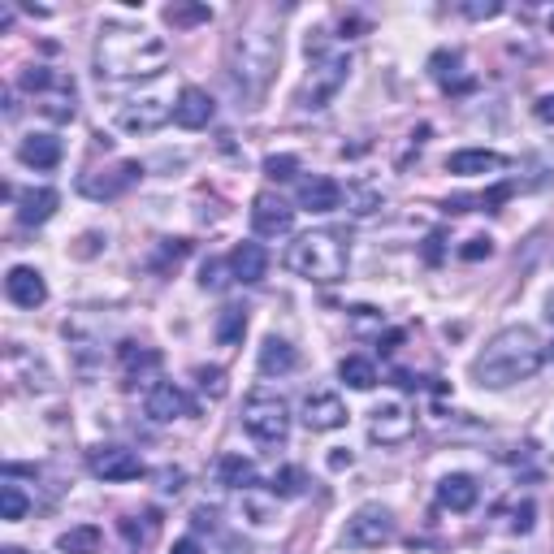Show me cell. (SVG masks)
<instances>
[{
	"instance_id": "obj_10",
	"label": "cell",
	"mask_w": 554,
	"mask_h": 554,
	"mask_svg": "<svg viewBox=\"0 0 554 554\" xmlns=\"http://www.w3.org/2000/svg\"><path fill=\"white\" fill-rule=\"evenodd\" d=\"M143 174L139 161H122L117 169H96V174H83L78 178V191L87 195V200H117L126 187H135Z\"/></svg>"
},
{
	"instance_id": "obj_2",
	"label": "cell",
	"mask_w": 554,
	"mask_h": 554,
	"mask_svg": "<svg viewBox=\"0 0 554 554\" xmlns=\"http://www.w3.org/2000/svg\"><path fill=\"white\" fill-rule=\"evenodd\" d=\"M542 360H546V351L533 329L511 325L485 342V351L477 355V364H472V377L490 390H507V386H516V381H529L537 368H542Z\"/></svg>"
},
{
	"instance_id": "obj_29",
	"label": "cell",
	"mask_w": 554,
	"mask_h": 554,
	"mask_svg": "<svg viewBox=\"0 0 554 554\" xmlns=\"http://www.w3.org/2000/svg\"><path fill=\"white\" fill-rule=\"evenodd\" d=\"M459 65H464V61H459V52H433L429 70H433V78H438L446 91H464L468 83L459 78Z\"/></svg>"
},
{
	"instance_id": "obj_32",
	"label": "cell",
	"mask_w": 554,
	"mask_h": 554,
	"mask_svg": "<svg viewBox=\"0 0 554 554\" xmlns=\"http://www.w3.org/2000/svg\"><path fill=\"white\" fill-rule=\"evenodd\" d=\"M26 507H31V503H26V494L18 490V485H0V520H22L26 516Z\"/></svg>"
},
{
	"instance_id": "obj_19",
	"label": "cell",
	"mask_w": 554,
	"mask_h": 554,
	"mask_svg": "<svg viewBox=\"0 0 554 554\" xmlns=\"http://www.w3.org/2000/svg\"><path fill=\"white\" fill-rule=\"evenodd\" d=\"M498 169H507V156H498V152H485V148H464V152L446 156V174H459V178L498 174Z\"/></svg>"
},
{
	"instance_id": "obj_33",
	"label": "cell",
	"mask_w": 554,
	"mask_h": 554,
	"mask_svg": "<svg viewBox=\"0 0 554 554\" xmlns=\"http://www.w3.org/2000/svg\"><path fill=\"white\" fill-rule=\"evenodd\" d=\"M269 490H273L277 498H299V494H303V472H299V468H277L273 481H269Z\"/></svg>"
},
{
	"instance_id": "obj_27",
	"label": "cell",
	"mask_w": 554,
	"mask_h": 554,
	"mask_svg": "<svg viewBox=\"0 0 554 554\" xmlns=\"http://www.w3.org/2000/svg\"><path fill=\"white\" fill-rule=\"evenodd\" d=\"M217 472H221V485H230V490H252L256 485V464L243 455H226Z\"/></svg>"
},
{
	"instance_id": "obj_14",
	"label": "cell",
	"mask_w": 554,
	"mask_h": 554,
	"mask_svg": "<svg viewBox=\"0 0 554 554\" xmlns=\"http://www.w3.org/2000/svg\"><path fill=\"white\" fill-rule=\"evenodd\" d=\"M412 429H416V416L407 412L403 403H381L377 412H373V425H368V433H373V442L381 446H399L412 438Z\"/></svg>"
},
{
	"instance_id": "obj_30",
	"label": "cell",
	"mask_w": 554,
	"mask_h": 554,
	"mask_svg": "<svg viewBox=\"0 0 554 554\" xmlns=\"http://www.w3.org/2000/svg\"><path fill=\"white\" fill-rule=\"evenodd\" d=\"M243 334H247V312L243 308H221V316H217L221 347H234V342H243Z\"/></svg>"
},
{
	"instance_id": "obj_24",
	"label": "cell",
	"mask_w": 554,
	"mask_h": 554,
	"mask_svg": "<svg viewBox=\"0 0 554 554\" xmlns=\"http://www.w3.org/2000/svg\"><path fill=\"white\" fill-rule=\"evenodd\" d=\"M39 109H44L52 122H70V117H74V83H70V78L57 74V83L39 96Z\"/></svg>"
},
{
	"instance_id": "obj_18",
	"label": "cell",
	"mask_w": 554,
	"mask_h": 554,
	"mask_svg": "<svg viewBox=\"0 0 554 554\" xmlns=\"http://www.w3.org/2000/svg\"><path fill=\"white\" fill-rule=\"evenodd\" d=\"M230 273H234V282H243V286H256V282H265V273H269V252L260 243H239L230 252Z\"/></svg>"
},
{
	"instance_id": "obj_39",
	"label": "cell",
	"mask_w": 554,
	"mask_h": 554,
	"mask_svg": "<svg viewBox=\"0 0 554 554\" xmlns=\"http://www.w3.org/2000/svg\"><path fill=\"white\" fill-rule=\"evenodd\" d=\"M200 386H204V394H213V399H221L226 394V377H221V368H200Z\"/></svg>"
},
{
	"instance_id": "obj_11",
	"label": "cell",
	"mask_w": 554,
	"mask_h": 554,
	"mask_svg": "<svg viewBox=\"0 0 554 554\" xmlns=\"http://www.w3.org/2000/svg\"><path fill=\"white\" fill-rule=\"evenodd\" d=\"M290 226H295V208H290L282 195L260 191L252 200V230L260 239H277V234H290Z\"/></svg>"
},
{
	"instance_id": "obj_21",
	"label": "cell",
	"mask_w": 554,
	"mask_h": 554,
	"mask_svg": "<svg viewBox=\"0 0 554 554\" xmlns=\"http://www.w3.org/2000/svg\"><path fill=\"white\" fill-rule=\"evenodd\" d=\"M57 204H61V195L52 191V187L22 191L18 195V221H22V226H44V221L57 213Z\"/></svg>"
},
{
	"instance_id": "obj_5",
	"label": "cell",
	"mask_w": 554,
	"mask_h": 554,
	"mask_svg": "<svg viewBox=\"0 0 554 554\" xmlns=\"http://www.w3.org/2000/svg\"><path fill=\"white\" fill-rule=\"evenodd\" d=\"M308 57H312V70H308V78H303V87H299V109L316 113V109H325V104L338 96L342 83H347L351 57L342 48H316V52H308Z\"/></svg>"
},
{
	"instance_id": "obj_15",
	"label": "cell",
	"mask_w": 554,
	"mask_h": 554,
	"mask_svg": "<svg viewBox=\"0 0 554 554\" xmlns=\"http://www.w3.org/2000/svg\"><path fill=\"white\" fill-rule=\"evenodd\" d=\"M5 295H9V303H18V308H39V303L48 299V282L39 277V269L13 265L5 273Z\"/></svg>"
},
{
	"instance_id": "obj_28",
	"label": "cell",
	"mask_w": 554,
	"mask_h": 554,
	"mask_svg": "<svg viewBox=\"0 0 554 554\" xmlns=\"http://www.w3.org/2000/svg\"><path fill=\"white\" fill-rule=\"evenodd\" d=\"M338 377L347 381L351 390H373L377 386V368L364 360V355H347V360L338 364Z\"/></svg>"
},
{
	"instance_id": "obj_4",
	"label": "cell",
	"mask_w": 554,
	"mask_h": 554,
	"mask_svg": "<svg viewBox=\"0 0 554 554\" xmlns=\"http://www.w3.org/2000/svg\"><path fill=\"white\" fill-rule=\"evenodd\" d=\"M277 61H282V39L260 26H247L230 39V78L239 83L243 96H265V87L273 83Z\"/></svg>"
},
{
	"instance_id": "obj_46",
	"label": "cell",
	"mask_w": 554,
	"mask_h": 554,
	"mask_svg": "<svg viewBox=\"0 0 554 554\" xmlns=\"http://www.w3.org/2000/svg\"><path fill=\"white\" fill-rule=\"evenodd\" d=\"M550 316H554V308H550Z\"/></svg>"
},
{
	"instance_id": "obj_12",
	"label": "cell",
	"mask_w": 554,
	"mask_h": 554,
	"mask_svg": "<svg viewBox=\"0 0 554 554\" xmlns=\"http://www.w3.org/2000/svg\"><path fill=\"white\" fill-rule=\"evenodd\" d=\"M303 425L312 433H334L347 425V403H342L334 390H312L308 399H303Z\"/></svg>"
},
{
	"instance_id": "obj_20",
	"label": "cell",
	"mask_w": 554,
	"mask_h": 554,
	"mask_svg": "<svg viewBox=\"0 0 554 554\" xmlns=\"http://www.w3.org/2000/svg\"><path fill=\"white\" fill-rule=\"evenodd\" d=\"M477 498H481V490H477V481H472L468 472H451V477L438 481V503L446 511H472V507H477Z\"/></svg>"
},
{
	"instance_id": "obj_35",
	"label": "cell",
	"mask_w": 554,
	"mask_h": 554,
	"mask_svg": "<svg viewBox=\"0 0 554 554\" xmlns=\"http://www.w3.org/2000/svg\"><path fill=\"white\" fill-rule=\"evenodd\" d=\"M295 169H299V161H295V156H269V161H265V174H269L273 182H286V178H295Z\"/></svg>"
},
{
	"instance_id": "obj_41",
	"label": "cell",
	"mask_w": 554,
	"mask_h": 554,
	"mask_svg": "<svg viewBox=\"0 0 554 554\" xmlns=\"http://www.w3.org/2000/svg\"><path fill=\"white\" fill-rule=\"evenodd\" d=\"M156 481H161L165 494H178L182 485H187V472H182V468H161V472H156Z\"/></svg>"
},
{
	"instance_id": "obj_36",
	"label": "cell",
	"mask_w": 554,
	"mask_h": 554,
	"mask_svg": "<svg viewBox=\"0 0 554 554\" xmlns=\"http://www.w3.org/2000/svg\"><path fill=\"white\" fill-rule=\"evenodd\" d=\"M507 529H511V533H529V529H533V503H529V498L511 507V520H507Z\"/></svg>"
},
{
	"instance_id": "obj_22",
	"label": "cell",
	"mask_w": 554,
	"mask_h": 554,
	"mask_svg": "<svg viewBox=\"0 0 554 554\" xmlns=\"http://www.w3.org/2000/svg\"><path fill=\"white\" fill-rule=\"evenodd\" d=\"M18 156H22V165H31V169H57L61 165V139H52V135H26L18 143Z\"/></svg>"
},
{
	"instance_id": "obj_26",
	"label": "cell",
	"mask_w": 554,
	"mask_h": 554,
	"mask_svg": "<svg viewBox=\"0 0 554 554\" xmlns=\"http://www.w3.org/2000/svg\"><path fill=\"white\" fill-rule=\"evenodd\" d=\"M61 554H100V529L96 524H78V529H65L57 537Z\"/></svg>"
},
{
	"instance_id": "obj_43",
	"label": "cell",
	"mask_w": 554,
	"mask_h": 554,
	"mask_svg": "<svg viewBox=\"0 0 554 554\" xmlns=\"http://www.w3.org/2000/svg\"><path fill=\"white\" fill-rule=\"evenodd\" d=\"M169 554H204V550H200L195 537H182V542H174V550H169Z\"/></svg>"
},
{
	"instance_id": "obj_9",
	"label": "cell",
	"mask_w": 554,
	"mask_h": 554,
	"mask_svg": "<svg viewBox=\"0 0 554 554\" xmlns=\"http://www.w3.org/2000/svg\"><path fill=\"white\" fill-rule=\"evenodd\" d=\"M87 468H91V477H100V481H139L143 472H148L143 459L135 451H126V446H96Z\"/></svg>"
},
{
	"instance_id": "obj_31",
	"label": "cell",
	"mask_w": 554,
	"mask_h": 554,
	"mask_svg": "<svg viewBox=\"0 0 554 554\" xmlns=\"http://www.w3.org/2000/svg\"><path fill=\"white\" fill-rule=\"evenodd\" d=\"M165 22L169 26H200V22H213V9L208 5H169Z\"/></svg>"
},
{
	"instance_id": "obj_45",
	"label": "cell",
	"mask_w": 554,
	"mask_h": 554,
	"mask_svg": "<svg viewBox=\"0 0 554 554\" xmlns=\"http://www.w3.org/2000/svg\"><path fill=\"white\" fill-rule=\"evenodd\" d=\"M546 355H550V360H554V347H550V351H546Z\"/></svg>"
},
{
	"instance_id": "obj_38",
	"label": "cell",
	"mask_w": 554,
	"mask_h": 554,
	"mask_svg": "<svg viewBox=\"0 0 554 554\" xmlns=\"http://www.w3.org/2000/svg\"><path fill=\"white\" fill-rule=\"evenodd\" d=\"M226 265H230V260H226ZM226 265H221V260H208V265L200 269V286L204 290H221V286H226V277H221V273H226Z\"/></svg>"
},
{
	"instance_id": "obj_6",
	"label": "cell",
	"mask_w": 554,
	"mask_h": 554,
	"mask_svg": "<svg viewBox=\"0 0 554 554\" xmlns=\"http://www.w3.org/2000/svg\"><path fill=\"white\" fill-rule=\"evenodd\" d=\"M243 429L265 446H282L290 438V407L277 390L260 386L243 399Z\"/></svg>"
},
{
	"instance_id": "obj_13",
	"label": "cell",
	"mask_w": 554,
	"mask_h": 554,
	"mask_svg": "<svg viewBox=\"0 0 554 554\" xmlns=\"http://www.w3.org/2000/svg\"><path fill=\"white\" fill-rule=\"evenodd\" d=\"M143 407H148V416L161 420V425L182 420V416H195V399L182 386H174V381H156V386L148 390V399H143Z\"/></svg>"
},
{
	"instance_id": "obj_7",
	"label": "cell",
	"mask_w": 554,
	"mask_h": 554,
	"mask_svg": "<svg viewBox=\"0 0 554 554\" xmlns=\"http://www.w3.org/2000/svg\"><path fill=\"white\" fill-rule=\"evenodd\" d=\"M174 109H178V96L161 83L135 100H126L122 113H117V122H122V130H130V135H152V130H161L169 117H174Z\"/></svg>"
},
{
	"instance_id": "obj_16",
	"label": "cell",
	"mask_w": 554,
	"mask_h": 554,
	"mask_svg": "<svg viewBox=\"0 0 554 554\" xmlns=\"http://www.w3.org/2000/svg\"><path fill=\"white\" fill-rule=\"evenodd\" d=\"M213 113H217V104H213V96H208L204 87H182V91H178L174 122H178L182 130H204L208 122H213Z\"/></svg>"
},
{
	"instance_id": "obj_23",
	"label": "cell",
	"mask_w": 554,
	"mask_h": 554,
	"mask_svg": "<svg viewBox=\"0 0 554 554\" xmlns=\"http://www.w3.org/2000/svg\"><path fill=\"white\" fill-rule=\"evenodd\" d=\"M295 364H299V355H295V347H290L286 338H265V347H260V373H265V377H286Z\"/></svg>"
},
{
	"instance_id": "obj_8",
	"label": "cell",
	"mask_w": 554,
	"mask_h": 554,
	"mask_svg": "<svg viewBox=\"0 0 554 554\" xmlns=\"http://www.w3.org/2000/svg\"><path fill=\"white\" fill-rule=\"evenodd\" d=\"M394 533H399V524H394L390 507L364 503L347 520V529H342V546H347V550H381V546L394 542Z\"/></svg>"
},
{
	"instance_id": "obj_37",
	"label": "cell",
	"mask_w": 554,
	"mask_h": 554,
	"mask_svg": "<svg viewBox=\"0 0 554 554\" xmlns=\"http://www.w3.org/2000/svg\"><path fill=\"white\" fill-rule=\"evenodd\" d=\"M459 256H464V260H490L494 256V239L477 234V239H468L464 247H459Z\"/></svg>"
},
{
	"instance_id": "obj_17",
	"label": "cell",
	"mask_w": 554,
	"mask_h": 554,
	"mask_svg": "<svg viewBox=\"0 0 554 554\" xmlns=\"http://www.w3.org/2000/svg\"><path fill=\"white\" fill-rule=\"evenodd\" d=\"M299 208H308V213H338L342 208V187L334 178H303L299 182Z\"/></svg>"
},
{
	"instance_id": "obj_1",
	"label": "cell",
	"mask_w": 554,
	"mask_h": 554,
	"mask_svg": "<svg viewBox=\"0 0 554 554\" xmlns=\"http://www.w3.org/2000/svg\"><path fill=\"white\" fill-rule=\"evenodd\" d=\"M169 65V44L143 26L109 22L96 39V70L104 78H156Z\"/></svg>"
},
{
	"instance_id": "obj_40",
	"label": "cell",
	"mask_w": 554,
	"mask_h": 554,
	"mask_svg": "<svg viewBox=\"0 0 554 554\" xmlns=\"http://www.w3.org/2000/svg\"><path fill=\"white\" fill-rule=\"evenodd\" d=\"M498 13H503V5H498V0H468L464 5V18H472V22H481V18H498Z\"/></svg>"
},
{
	"instance_id": "obj_3",
	"label": "cell",
	"mask_w": 554,
	"mask_h": 554,
	"mask_svg": "<svg viewBox=\"0 0 554 554\" xmlns=\"http://www.w3.org/2000/svg\"><path fill=\"white\" fill-rule=\"evenodd\" d=\"M347 265H351V247H347V234H338V230H308L286 252V269L316 286L342 282Z\"/></svg>"
},
{
	"instance_id": "obj_34",
	"label": "cell",
	"mask_w": 554,
	"mask_h": 554,
	"mask_svg": "<svg viewBox=\"0 0 554 554\" xmlns=\"http://www.w3.org/2000/svg\"><path fill=\"white\" fill-rule=\"evenodd\" d=\"M187 252H191V243H187V239H165V243H161V256L152 260V269H156V273H165L169 265H178V260L187 256Z\"/></svg>"
},
{
	"instance_id": "obj_44",
	"label": "cell",
	"mask_w": 554,
	"mask_h": 554,
	"mask_svg": "<svg viewBox=\"0 0 554 554\" xmlns=\"http://www.w3.org/2000/svg\"><path fill=\"white\" fill-rule=\"evenodd\" d=\"M347 464H351V451H347V455H342V451L329 455V468H347Z\"/></svg>"
},
{
	"instance_id": "obj_25",
	"label": "cell",
	"mask_w": 554,
	"mask_h": 554,
	"mask_svg": "<svg viewBox=\"0 0 554 554\" xmlns=\"http://www.w3.org/2000/svg\"><path fill=\"white\" fill-rule=\"evenodd\" d=\"M117 355H122V364H126L130 377H148V373H156V368H161V351L139 347V342H122V347H117Z\"/></svg>"
},
{
	"instance_id": "obj_42",
	"label": "cell",
	"mask_w": 554,
	"mask_h": 554,
	"mask_svg": "<svg viewBox=\"0 0 554 554\" xmlns=\"http://www.w3.org/2000/svg\"><path fill=\"white\" fill-rule=\"evenodd\" d=\"M537 122H546V126H554V91H550V96H542V100H537Z\"/></svg>"
}]
</instances>
